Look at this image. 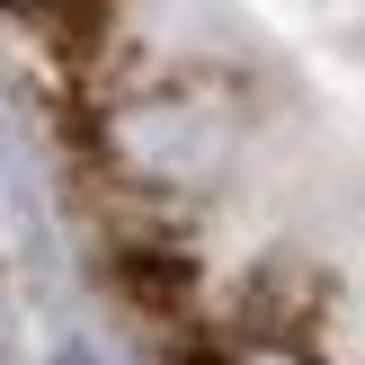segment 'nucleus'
<instances>
[{
	"label": "nucleus",
	"instance_id": "f03ea898",
	"mask_svg": "<svg viewBox=\"0 0 365 365\" xmlns=\"http://www.w3.org/2000/svg\"><path fill=\"white\" fill-rule=\"evenodd\" d=\"M53 365H98V356H89V348H63V356H53Z\"/></svg>",
	"mask_w": 365,
	"mask_h": 365
},
{
	"label": "nucleus",
	"instance_id": "f257e3e1",
	"mask_svg": "<svg viewBox=\"0 0 365 365\" xmlns=\"http://www.w3.org/2000/svg\"><path fill=\"white\" fill-rule=\"evenodd\" d=\"M9 18H36V27H71L89 36V18H98V0H0Z\"/></svg>",
	"mask_w": 365,
	"mask_h": 365
}]
</instances>
